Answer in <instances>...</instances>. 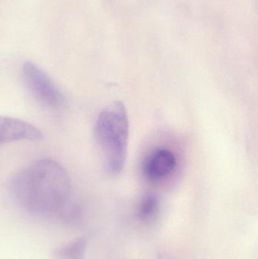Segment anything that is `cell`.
Listing matches in <instances>:
<instances>
[{
    "instance_id": "6",
    "label": "cell",
    "mask_w": 258,
    "mask_h": 259,
    "mask_svg": "<svg viewBox=\"0 0 258 259\" xmlns=\"http://www.w3.org/2000/svg\"><path fill=\"white\" fill-rule=\"evenodd\" d=\"M87 240L82 237L56 248L51 253L53 259H85Z\"/></svg>"
},
{
    "instance_id": "5",
    "label": "cell",
    "mask_w": 258,
    "mask_h": 259,
    "mask_svg": "<svg viewBox=\"0 0 258 259\" xmlns=\"http://www.w3.org/2000/svg\"><path fill=\"white\" fill-rule=\"evenodd\" d=\"M177 158L171 151L159 149L151 152L143 163V173L152 181L163 179L173 173Z\"/></svg>"
},
{
    "instance_id": "1",
    "label": "cell",
    "mask_w": 258,
    "mask_h": 259,
    "mask_svg": "<svg viewBox=\"0 0 258 259\" xmlns=\"http://www.w3.org/2000/svg\"><path fill=\"white\" fill-rule=\"evenodd\" d=\"M10 190L30 214L55 219L73 199L68 172L51 159H40L23 169L11 181Z\"/></svg>"
},
{
    "instance_id": "3",
    "label": "cell",
    "mask_w": 258,
    "mask_h": 259,
    "mask_svg": "<svg viewBox=\"0 0 258 259\" xmlns=\"http://www.w3.org/2000/svg\"><path fill=\"white\" fill-rule=\"evenodd\" d=\"M22 76L26 86L32 95L50 109H60L65 99L50 77L33 62H24Z\"/></svg>"
},
{
    "instance_id": "8",
    "label": "cell",
    "mask_w": 258,
    "mask_h": 259,
    "mask_svg": "<svg viewBox=\"0 0 258 259\" xmlns=\"http://www.w3.org/2000/svg\"><path fill=\"white\" fill-rule=\"evenodd\" d=\"M158 259H174L171 257L168 256V255H165V254L159 253L158 255Z\"/></svg>"
},
{
    "instance_id": "4",
    "label": "cell",
    "mask_w": 258,
    "mask_h": 259,
    "mask_svg": "<svg viewBox=\"0 0 258 259\" xmlns=\"http://www.w3.org/2000/svg\"><path fill=\"white\" fill-rule=\"evenodd\" d=\"M43 134L33 124L12 117L0 116V145L12 142L39 141Z\"/></svg>"
},
{
    "instance_id": "7",
    "label": "cell",
    "mask_w": 258,
    "mask_h": 259,
    "mask_svg": "<svg viewBox=\"0 0 258 259\" xmlns=\"http://www.w3.org/2000/svg\"><path fill=\"white\" fill-rule=\"evenodd\" d=\"M159 201L154 195L145 196L138 208V217L142 221H148L159 211Z\"/></svg>"
},
{
    "instance_id": "2",
    "label": "cell",
    "mask_w": 258,
    "mask_h": 259,
    "mask_svg": "<svg viewBox=\"0 0 258 259\" xmlns=\"http://www.w3.org/2000/svg\"><path fill=\"white\" fill-rule=\"evenodd\" d=\"M95 137L106 170L118 176L125 165L129 140L128 115L121 102L112 103L101 111L95 124Z\"/></svg>"
}]
</instances>
